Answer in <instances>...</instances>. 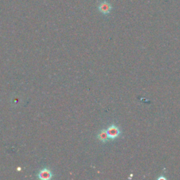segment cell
Segmentation results:
<instances>
[{
	"mask_svg": "<svg viewBox=\"0 0 180 180\" xmlns=\"http://www.w3.org/2000/svg\"><path fill=\"white\" fill-rule=\"evenodd\" d=\"M107 133H108V137L111 139H115L118 138L120 134V130L117 125H112L110 127H108L107 129Z\"/></svg>",
	"mask_w": 180,
	"mask_h": 180,
	"instance_id": "obj_2",
	"label": "cell"
},
{
	"mask_svg": "<svg viewBox=\"0 0 180 180\" xmlns=\"http://www.w3.org/2000/svg\"><path fill=\"white\" fill-rule=\"evenodd\" d=\"M158 180H160V179H163V180H166V178L165 177H159V178L158 179Z\"/></svg>",
	"mask_w": 180,
	"mask_h": 180,
	"instance_id": "obj_4",
	"label": "cell"
},
{
	"mask_svg": "<svg viewBox=\"0 0 180 180\" xmlns=\"http://www.w3.org/2000/svg\"><path fill=\"white\" fill-rule=\"evenodd\" d=\"M97 137L102 142H106L109 139L107 131L105 130V129H102V130L100 131V132L98 134Z\"/></svg>",
	"mask_w": 180,
	"mask_h": 180,
	"instance_id": "obj_3",
	"label": "cell"
},
{
	"mask_svg": "<svg viewBox=\"0 0 180 180\" xmlns=\"http://www.w3.org/2000/svg\"><path fill=\"white\" fill-rule=\"evenodd\" d=\"M113 9L111 4L107 0H102L98 4V10L104 15H108Z\"/></svg>",
	"mask_w": 180,
	"mask_h": 180,
	"instance_id": "obj_1",
	"label": "cell"
}]
</instances>
